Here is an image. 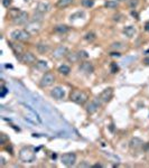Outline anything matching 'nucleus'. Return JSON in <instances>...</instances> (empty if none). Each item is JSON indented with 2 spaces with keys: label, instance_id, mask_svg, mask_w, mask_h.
Masks as SVG:
<instances>
[{
  "label": "nucleus",
  "instance_id": "f257e3e1",
  "mask_svg": "<svg viewBox=\"0 0 149 168\" xmlns=\"http://www.w3.org/2000/svg\"><path fill=\"white\" fill-rule=\"evenodd\" d=\"M70 99L76 104H84L88 100V95L80 90H73L70 94Z\"/></svg>",
  "mask_w": 149,
  "mask_h": 168
},
{
  "label": "nucleus",
  "instance_id": "f03ea898",
  "mask_svg": "<svg viewBox=\"0 0 149 168\" xmlns=\"http://www.w3.org/2000/svg\"><path fill=\"white\" fill-rule=\"evenodd\" d=\"M11 38L16 42H26L30 37V34L26 29H15L10 34Z\"/></svg>",
  "mask_w": 149,
  "mask_h": 168
},
{
  "label": "nucleus",
  "instance_id": "7ed1b4c3",
  "mask_svg": "<svg viewBox=\"0 0 149 168\" xmlns=\"http://www.w3.org/2000/svg\"><path fill=\"white\" fill-rule=\"evenodd\" d=\"M19 157L22 161L25 163H30L35 159V154L33 151V148L32 147H25L20 150L19 152Z\"/></svg>",
  "mask_w": 149,
  "mask_h": 168
},
{
  "label": "nucleus",
  "instance_id": "20e7f679",
  "mask_svg": "<svg viewBox=\"0 0 149 168\" xmlns=\"http://www.w3.org/2000/svg\"><path fill=\"white\" fill-rule=\"evenodd\" d=\"M11 17H13L14 24H16V25H24L28 20V14L26 11H22V10H15V14L11 15Z\"/></svg>",
  "mask_w": 149,
  "mask_h": 168
},
{
  "label": "nucleus",
  "instance_id": "39448f33",
  "mask_svg": "<svg viewBox=\"0 0 149 168\" xmlns=\"http://www.w3.org/2000/svg\"><path fill=\"white\" fill-rule=\"evenodd\" d=\"M54 81H55V76H54V74L51 73V72H47V73H45V74L43 75V77L40 78L39 86H40V88H48V86L53 85Z\"/></svg>",
  "mask_w": 149,
  "mask_h": 168
},
{
  "label": "nucleus",
  "instance_id": "423d86ee",
  "mask_svg": "<svg viewBox=\"0 0 149 168\" xmlns=\"http://www.w3.org/2000/svg\"><path fill=\"white\" fill-rule=\"evenodd\" d=\"M19 59H20L21 63L27 64V65H32V64H34V63H37L36 56L34 55L33 53H30V52H25V53H22L21 55L19 56Z\"/></svg>",
  "mask_w": 149,
  "mask_h": 168
},
{
  "label": "nucleus",
  "instance_id": "0eeeda50",
  "mask_svg": "<svg viewBox=\"0 0 149 168\" xmlns=\"http://www.w3.org/2000/svg\"><path fill=\"white\" fill-rule=\"evenodd\" d=\"M61 160H62V163H63L65 166L71 167V166L74 165L75 161H76V155L73 154V152H66V154L62 155Z\"/></svg>",
  "mask_w": 149,
  "mask_h": 168
},
{
  "label": "nucleus",
  "instance_id": "6e6552de",
  "mask_svg": "<svg viewBox=\"0 0 149 168\" xmlns=\"http://www.w3.org/2000/svg\"><path fill=\"white\" fill-rule=\"evenodd\" d=\"M30 35H35V34H38L42 29V24L39 21H30L26 25V28H25Z\"/></svg>",
  "mask_w": 149,
  "mask_h": 168
},
{
  "label": "nucleus",
  "instance_id": "1a4fd4ad",
  "mask_svg": "<svg viewBox=\"0 0 149 168\" xmlns=\"http://www.w3.org/2000/svg\"><path fill=\"white\" fill-rule=\"evenodd\" d=\"M101 100L98 98V99H95V100H92L88 105H86V112L89 113V114H93L95 112L98 111L99 109H100V107H101Z\"/></svg>",
  "mask_w": 149,
  "mask_h": 168
},
{
  "label": "nucleus",
  "instance_id": "9d476101",
  "mask_svg": "<svg viewBox=\"0 0 149 168\" xmlns=\"http://www.w3.org/2000/svg\"><path fill=\"white\" fill-rule=\"evenodd\" d=\"M67 54H69L67 47L61 45V46L56 47L55 49H54V52H53V57H54L55 59H61V58H63V57H66Z\"/></svg>",
  "mask_w": 149,
  "mask_h": 168
},
{
  "label": "nucleus",
  "instance_id": "9b49d317",
  "mask_svg": "<svg viewBox=\"0 0 149 168\" xmlns=\"http://www.w3.org/2000/svg\"><path fill=\"white\" fill-rule=\"evenodd\" d=\"M112 96H113V89H112V88H108V89L103 90L98 98L101 100V102L107 103V102H109V101L111 100Z\"/></svg>",
  "mask_w": 149,
  "mask_h": 168
},
{
  "label": "nucleus",
  "instance_id": "f8f14e48",
  "mask_svg": "<svg viewBox=\"0 0 149 168\" xmlns=\"http://www.w3.org/2000/svg\"><path fill=\"white\" fill-rule=\"evenodd\" d=\"M51 8H52V6H51L49 2H47V1H39L37 3V6H36V11L44 15V14H47L51 10Z\"/></svg>",
  "mask_w": 149,
  "mask_h": 168
},
{
  "label": "nucleus",
  "instance_id": "ddd939ff",
  "mask_svg": "<svg viewBox=\"0 0 149 168\" xmlns=\"http://www.w3.org/2000/svg\"><path fill=\"white\" fill-rule=\"evenodd\" d=\"M78 70L85 75H90L94 72L93 65H92V63H90V62H83V63H81Z\"/></svg>",
  "mask_w": 149,
  "mask_h": 168
},
{
  "label": "nucleus",
  "instance_id": "4468645a",
  "mask_svg": "<svg viewBox=\"0 0 149 168\" xmlns=\"http://www.w3.org/2000/svg\"><path fill=\"white\" fill-rule=\"evenodd\" d=\"M51 96L56 99V100H62L65 96V91H64V89L62 86H55L51 91Z\"/></svg>",
  "mask_w": 149,
  "mask_h": 168
},
{
  "label": "nucleus",
  "instance_id": "2eb2a0df",
  "mask_svg": "<svg viewBox=\"0 0 149 168\" xmlns=\"http://www.w3.org/2000/svg\"><path fill=\"white\" fill-rule=\"evenodd\" d=\"M136 33H137V30L133 26H127V27L123 28V34L128 38H132L136 35Z\"/></svg>",
  "mask_w": 149,
  "mask_h": 168
},
{
  "label": "nucleus",
  "instance_id": "dca6fc26",
  "mask_svg": "<svg viewBox=\"0 0 149 168\" xmlns=\"http://www.w3.org/2000/svg\"><path fill=\"white\" fill-rule=\"evenodd\" d=\"M73 1L74 0H57L56 7L59 9H64V8H67L69 6H71L73 3Z\"/></svg>",
  "mask_w": 149,
  "mask_h": 168
},
{
  "label": "nucleus",
  "instance_id": "f3484780",
  "mask_svg": "<svg viewBox=\"0 0 149 168\" xmlns=\"http://www.w3.org/2000/svg\"><path fill=\"white\" fill-rule=\"evenodd\" d=\"M70 30V27L66 25H57L54 27V32L57 34H66Z\"/></svg>",
  "mask_w": 149,
  "mask_h": 168
},
{
  "label": "nucleus",
  "instance_id": "a211bd4d",
  "mask_svg": "<svg viewBox=\"0 0 149 168\" xmlns=\"http://www.w3.org/2000/svg\"><path fill=\"white\" fill-rule=\"evenodd\" d=\"M36 69L38 71H42V72H45L48 70V64L46 61H37L36 63Z\"/></svg>",
  "mask_w": 149,
  "mask_h": 168
},
{
  "label": "nucleus",
  "instance_id": "6ab92c4d",
  "mask_svg": "<svg viewBox=\"0 0 149 168\" xmlns=\"http://www.w3.org/2000/svg\"><path fill=\"white\" fill-rule=\"evenodd\" d=\"M141 146H142V141H141L140 139H138V138L131 139L130 147L132 149H139V148H141Z\"/></svg>",
  "mask_w": 149,
  "mask_h": 168
},
{
  "label": "nucleus",
  "instance_id": "aec40b11",
  "mask_svg": "<svg viewBox=\"0 0 149 168\" xmlns=\"http://www.w3.org/2000/svg\"><path fill=\"white\" fill-rule=\"evenodd\" d=\"M36 48H37V51L40 53V54H45V53H47V52L49 51V45H47V44H43V43H39V44H37Z\"/></svg>",
  "mask_w": 149,
  "mask_h": 168
},
{
  "label": "nucleus",
  "instance_id": "412c9836",
  "mask_svg": "<svg viewBox=\"0 0 149 168\" xmlns=\"http://www.w3.org/2000/svg\"><path fill=\"white\" fill-rule=\"evenodd\" d=\"M118 6H119V3L115 0H108L104 3V7L108 8V9H115V8H118Z\"/></svg>",
  "mask_w": 149,
  "mask_h": 168
},
{
  "label": "nucleus",
  "instance_id": "4be33fe9",
  "mask_svg": "<svg viewBox=\"0 0 149 168\" xmlns=\"http://www.w3.org/2000/svg\"><path fill=\"white\" fill-rule=\"evenodd\" d=\"M84 39L86 42H89V43H92V42H94L96 39V35H95V33H93V32H89V33H86L84 35Z\"/></svg>",
  "mask_w": 149,
  "mask_h": 168
},
{
  "label": "nucleus",
  "instance_id": "5701e85b",
  "mask_svg": "<svg viewBox=\"0 0 149 168\" xmlns=\"http://www.w3.org/2000/svg\"><path fill=\"white\" fill-rule=\"evenodd\" d=\"M58 72L63 75H69L70 72H71V69H70V66H67V65H61V66L58 67Z\"/></svg>",
  "mask_w": 149,
  "mask_h": 168
},
{
  "label": "nucleus",
  "instance_id": "b1692460",
  "mask_svg": "<svg viewBox=\"0 0 149 168\" xmlns=\"http://www.w3.org/2000/svg\"><path fill=\"white\" fill-rule=\"evenodd\" d=\"M10 46L11 48L14 49V52L17 54V55H20L22 54V47L19 45V44H15V43H10Z\"/></svg>",
  "mask_w": 149,
  "mask_h": 168
},
{
  "label": "nucleus",
  "instance_id": "393cba45",
  "mask_svg": "<svg viewBox=\"0 0 149 168\" xmlns=\"http://www.w3.org/2000/svg\"><path fill=\"white\" fill-rule=\"evenodd\" d=\"M66 57H67V61L71 62V63H76L77 61H80V58L77 56V53H70V54H67Z\"/></svg>",
  "mask_w": 149,
  "mask_h": 168
},
{
  "label": "nucleus",
  "instance_id": "a878e982",
  "mask_svg": "<svg viewBox=\"0 0 149 168\" xmlns=\"http://www.w3.org/2000/svg\"><path fill=\"white\" fill-rule=\"evenodd\" d=\"M94 0H82V6L85 8H91L93 7Z\"/></svg>",
  "mask_w": 149,
  "mask_h": 168
},
{
  "label": "nucleus",
  "instance_id": "bb28decb",
  "mask_svg": "<svg viewBox=\"0 0 149 168\" xmlns=\"http://www.w3.org/2000/svg\"><path fill=\"white\" fill-rule=\"evenodd\" d=\"M138 5H139V0H128V6L131 9H136Z\"/></svg>",
  "mask_w": 149,
  "mask_h": 168
},
{
  "label": "nucleus",
  "instance_id": "cd10ccee",
  "mask_svg": "<svg viewBox=\"0 0 149 168\" xmlns=\"http://www.w3.org/2000/svg\"><path fill=\"white\" fill-rule=\"evenodd\" d=\"M85 16V14L83 13V11H77V13H75V14H73V15H71V20L72 19H76V18H83Z\"/></svg>",
  "mask_w": 149,
  "mask_h": 168
},
{
  "label": "nucleus",
  "instance_id": "c85d7f7f",
  "mask_svg": "<svg viewBox=\"0 0 149 168\" xmlns=\"http://www.w3.org/2000/svg\"><path fill=\"white\" fill-rule=\"evenodd\" d=\"M77 56H78L80 59H86V58H89V54L85 51H78L77 52Z\"/></svg>",
  "mask_w": 149,
  "mask_h": 168
},
{
  "label": "nucleus",
  "instance_id": "c756f323",
  "mask_svg": "<svg viewBox=\"0 0 149 168\" xmlns=\"http://www.w3.org/2000/svg\"><path fill=\"white\" fill-rule=\"evenodd\" d=\"M112 48H115V49H120V48H123V44L120 43V42H117V43H113L111 45Z\"/></svg>",
  "mask_w": 149,
  "mask_h": 168
},
{
  "label": "nucleus",
  "instance_id": "7c9ffc66",
  "mask_svg": "<svg viewBox=\"0 0 149 168\" xmlns=\"http://www.w3.org/2000/svg\"><path fill=\"white\" fill-rule=\"evenodd\" d=\"M2 6L5 8H9L11 6V0H2Z\"/></svg>",
  "mask_w": 149,
  "mask_h": 168
},
{
  "label": "nucleus",
  "instance_id": "2f4dec72",
  "mask_svg": "<svg viewBox=\"0 0 149 168\" xmlns=\"http://www.w3.org/2000/svg\"><path fill=\"white\" fill-rule=\"evenodd\" d=\"M120 17H122V15H115V16H113V20L114 21H121L122 19L120 18Z\"/></svg>",
  "mask_w": 149,
  "mask_h": 168
},
{
  "label": "nucleus",
  "instance_id": "473e14b6",
  "mask_svg": "<svg viewBox=\"0 0 149 168\" xmlns=\"http://www.w3.org/2000/svg\"><path fill=\"white\" fill-rule=\"evenodd\" d=\"M115 71H118V66L115 64H112V73H115Z\"/></svg>",
  "mask_w": 149,
  "mask_h": 168
},
{
  "label": "nucleus",
  "instance_id": "72a5a7b5",
  "mask_svg": "<svg viewBox=\"0 0 149 168\" xmlns=\"http://www.w3.org/2000/svg\"><path fill=\"white\" fill-rule=\"evenodd\" d=\"M78 167H90V165H89V164H86V163H83V164H80V165H78Z\"/></svg>",
  "mask_w": 149,
  "mask_h": 168
},
{
  "label": "nucleus",
  "instance_id": "f704fd0d",
  "mask_svg": "<svg viewBox=\"0 0 149 168\" xmlns=\"http://www.w3.org/2000/svg\"><path fill=\"white\" fill-rule=\"evenodd\" d=\"M6 92H7V89H6V88H2V93H1V96H3V95L6 94Z\"/></svg>",
  "mask_w": 149,
  "mask_h": 168
},
{
  "label": "nucleus",
  "instance_id": "c9c22d12",
  "mask_svg": "<svg viewBox=\"0 0 149 168\" xmlns=\"http://www.w3.org/2000/svg\"><path fill=\"white\" fill-rule=\"evenodd\" d=\"M146 30H147V32H149V22H147V24H146Z\"/></svg>",
  "mask_w": 149,
  "mask_h": 168
},
{
  "label": "nucleus",
  "instance_id": "e433bc0d",
  "mask_svg": "<svg viewBox=\"0 0 149 168\" xmlns=\"http://www.w3.org/2000/svg\"><path fill=\"white\" fill-rule=\"evenodd\" d=\"M144 62H145V63H146V64H149V58H146V59H145V61H144Z\"/></svg>",
  "mask_w": 149,
  "mask_h": 168
},
{
  "label": "nucleus",
  "instance_id": "4c0bfd02",
  "mask_svg": "<svg viewBox=\"0 0 149 168\" xmlns=\"http://www.w3.org/2000/svg\"><path fill=\"white\" fill-rule=\"evenodd\" d=\"M119 1H126V0H119Z\"/></svg>",
  "mask_w": 149,
  "mask_h": 168
},
{
  "label": "nucleus",
  "instance_id": "58836bf2",
  "mask_svg": "<svg viewBox=\"0 0 149 168\" xmlns=\"http://www.w3.org/2000/svg\"><path fill=\"white\" fill-rule=\"evenodd\" d=\"M25 1H28V0H25Z\"/></svg>",
  "mask_w": 149,
  "mask_h": 168
}]
</instances>
